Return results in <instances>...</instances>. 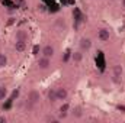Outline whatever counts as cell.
Instances as JSON below:
<instances>
[{
    "label": "cell",
    "instance_id": "cell-14",
    "mask_svg": "<svg viewBox=\"0 0 125 123\" xmlns=\"http://www.w3.org/2000/svg\"><path fill=\"white\" fill-rule=\"evenodd\" d=\"M48 98H50L51 101H55V100H57V93H55V90H50V93H48Z\"/></svg>",
    "mask_w": 125,
    "mask_h": 123
},
{
    "label": "cell",
    "instance_id": "cell-3",
    "mask_svg": "<svg viewBox=\"0 0 125 123\" xmlns=\"http://www.w3.org/2000/svg\"><path fill=\"white\" fill-rule=\"evenodd\" d=\"M121 75H122V68H121V65H115V67H114V80L118 83L119 78H121Z\"/></svg>",
    "mask_w": 125,
    "mask_h": 123
},
{
    "label": "cell",
    "instance_id": "cell-2",
    "mask_svg": "<svg viewBox=\"0 0 125 123\" xmlns=\"http://www.w3.org/2000/svg\"><path fill=\"white\" fill-rule=\"evenodd\" d=\"M97 38H99L102 42H106V41L109 39V31H108V29H100V31L97 32Z\"/></svg>",
    "mask_w": 125,
    "mask_h": 123
},
{
    "label": "cell",
    "instance_id": "cell-17",
    "mask_svg": "<svg viewBox=\"0 0 125 123\" xmlns=\"http://www.w3.org/2000/svg\"><path fill=\"white\" fill-rule=\"evenodd\" d=\"M73 114H74L76 117H80V116H82V109H80V107H76L74 112H73Z\"/></svg>",
    "mask_w": 125,
    "mask_h": 123
},
{
    "label": "cell",
    "instance_id": "cell-5",
    "mask_svg": "<svg viewBox=\"0 0 125 123\" xmlns=\"http://www.w3.org/2000/svg\"><path fill=\"white\" fill-rule=\"evenodd\" d=\"M42 54H44V57H48V58H51V57L54 55V48H52L51 45H47V46L42 49Z\"/></svg>",
    "mask_w": 125,
    "mask_h": 123
},
{
    "label": "cell",
    "instance_id": "cell-7",
    "mask_svg": "<svg viewBox=\"0 0 125 123\" xmlns=\"http://www.w3.org/2000/svg\"><path fill=\"white\" fill-rule=\"evenodd\" d=\"M25 48H26V42H25V41H18V42L15 44V49H16L18 52H23Z\"/></svg>",
    "mask_w": 125,
    "mask_h": 123
},
{
    "label": "cell",
    "instance_id": "cell-10",
    "mask_svg": "<svg viewBox=\"0 0 125 123\" xmlns=\"http://www.w3.org/2000/svg\"><path fill=\"white\" fill-rule=\"evenodd\" d=\"M97 58H99V68H100V71H103L105 70V62H103V55H102L100 51L97 52Z\"/></svg>",
    "mask_w": 125,
    "mask_h": 123
},
{
    "label": "cell",
    "instance_id": "cell-8",
    "mask_svg": "<svg viewBox=\"0 0 125 123\" xmlns=\"http://www.w3.org/2000/svg\"><path fill=\"white\" fill-rule=\"evenodd\" d=\"M80 46H82V49H89V48L92 46V42H90V39H87V38H83V39L80 41Z\"/></svg>",
    "mask_w": 125,
    "mask_h": 123
},
{
    "label": "cell",
    "instance_id": "cell-22",
    "mask_svg": "<svg viewBox=\"0 0 125 123\" xmlns=\"http://www.w3.org/2000/svg\"><path fill=\"white\" fill-rule=\"evenodd\" d=\"M18 3H19L22 7H26V1H25V0H18Z\"/></svg>",
    "mask_w": 125,
    "mask_h": 123
},
{
    "label": "cell",
    "instance_id": "cell-6",
    "mask_svg": "<svg viewBox=\"0 0 125 123\" xmlns=\"http://www.w3.org/2000/svg\"><path fill=\"white\" fill-rule=\"evenodd\" d=\"M57 100H65L67 98V90L65 88H57Z\"/></svg>",
    "mask_w": 125,
    "mask_h": 123
},
{
    "label": "cell",
    "instance_id": "cell-19",
    "mask_svg": "<svg viewBox=\"0 0 125 123\" xmlns=\"http://www.w3.org/2000/svg\"><path fill=\"white\" fill-rule=\"evenodd\" d=\"M18 96H19V90H15V91L12 93V96H10L9 98H12V100H15V98H18Z\"/></svg>",
    "mask_w": 125,
    "mask_h": 123
},
{
    "label": "cell",
    "instance_id": "cell-20",
    "mask_svg": "<svg viewBox=\"0 0 125 123\" xmlns=\"http://www.w3.org/2000/svg\"><path fill=\"white\" fill-rule=\"evenodd\" d=\"M32 52H33V55H38V52H39V46H38V45H35V46H33V49H32Z\"/></svg>",
    "mask_w": 125,
    "mask_h": 123
},
{
    "label": "cell",
    "instance_id": "cell-1",
    "mask_svg": "<svg viewBox=\"0 0 125 123\" xmlns=\"http://www.w3.org/2000/svg\"><path fill=\"white\" fill-rule=\"evenodd\" d=\"M73 15H74V28H79V25L84 20V16L82 15V12H80L77 7L73 10Z\"/></svg>",
    "mask_w": 125,
    "mask_h": 123
},
{
    "label": "cell",
    "instance_id": "cell-25",
    "mask_svg": "<svg viewBox=\"0 0 125 123\" xmlns=\"http://www.w3.org/2000/svg\"><path fill=\"white\" fill-rule=\"evenodd\" d=\"M124 6H125V0H124Z\"/></svg>",
    "mask_w": 125,
    "mask_h": 123
},
{
    "label": "cell",
    "instance_id": "cell-23",
    "mask_svg": "<svg viewBox=\"0 0 125 123\" xmlns=\"http://www.w3.org/2000/svg\"><path fill=\"white\" fill-rule=\"evenodd\" d=\"M116 109H118V110H121V112H124V113H125V106H121V104H119V106H116Z\"/></svg>",
    "mask_w": 125,
    "mask_h": 123
},
{
    "label": "cell",
    "instance_id": "cell-18",
    "mask_svg": "<svg viewBox=\"0 0 125 123\" xmlns=\"http://www.w3.org/2000/svg\"><path fill=\"white\" fill-rule=\"evenodd\" d=\"M70 54H71L70 51H65V54H64V57H62V61L64 62H67L68 60H70Z\"/></svg>",
    "mask_w": 125,
    "mask_h": 123
},
{
    "label": "cell",
    "instance_id": "cell-13",
    "mask_svg": "<svg viewBox=\"0 0 125 123\" xmlns=\"http://www.w3.org/2000/svg\"><path fill=\"white\" fill-rule=\"evenodd\" d=\"M6 94H7V90H6V87H4V86H0V101H1V100H4Z\"/></svg>",
    "mask_w": 125,
    "mask_h": 123
},
{
    "label": "cell",
    "instance_id": "cell-4",
    "mask_svg": "<svg viewBox=\"0 0 125 123\" xmlns=\"http://www.w3.org/2000/svg\"><path fill=\"white\" fill-rule=\"evenodd\" d=\"M38 67H39L41 70H47V68L50 67V58H48V57L41 58V60L38 61Z\"/></svg>",
    "mask_w": 125,
    "mask_h": 123
},
{
    "label": "cell",
    "instance_id": "cell-12",
    "mask_svg": "<svg viewBox=\"0 0 125 123\" xmlns=\"http://www.w3.org/2000/svg\"><path fill=\"white\" fill-rule=\"evenodd\" d=\"M26 32H23V31H19L18 33H16V38H18V41H26Z\"/></svg>",
    "mask_w": 125,
    "mask_h": 123
},
{
    "label": "cell",
    "instance_id": "cell-21",
    "mask_svg": "<svg viewBox=\"0 0 125 123\" xmlns=\"http://www.w3.org/2000/svg\"><path fill=\"white\" fill-rule=\"evenodd\" d=\"M47 122H57V119L55 117H52V116H47V119H45Z\"/></svg>",
    "mask_w": 125,
    "mask_h": 123
},
{
    "label": "cell",
    "instance_id": "cell-16",
    "mask_svg": "<svg viewBox=\"0 0 125 123\" xmlns=\"http://www.w3.org/2000/svg\"><path fill=\"white\" fill-rule=\"evenodd\" d=\"M6 62H7L6 55H4V54H0V68H1V67H4V65H6Z\"/></svg>",
    "mask_w": 125,
    "mask_h": 123
},
{
    "label": "cell",
    "instance_id": "cell-24",
    "mask_svg": "<svg viewBox=\"0 0 125 123\" xmlns=\"http://www.w3.org/2000/svg\"><path fill=\"white\" fill-rule=\"evenodd\" d=\"M6 122V117H0V123H4Z\"/></svg>",
    "mask_w": 125,
    "mask_h": 123
},
{
    "label": "cell",
    "instance_id": "cell-15",
    "mask_svg": "<svg viewBox=\"0 0 125 123\" xmlns=\"http://www.w3.org/2000/svg\"><path fill=\"white\" fill-rule=\"evenodd\" d=\"M82 58H83V55H82L80 52H74V54H73V60H74L76 62H80Z\"/></svg>",
    "mask_w": 125,
    "mask_h": 123
},
{
    "label": "cell",
    "instance_id": "cell-11",
    "mask_svg": "<svg viewBox=\"0 0 125 123\" xmlns=\"http://www.w3.org/2000/svg\"><path fill=\"white\" fill-rule=\"evenodd\" d=\"M38 100H39V96H38V93L32 91V93H31V96H29V101H31V104H35Z\"/></svg>",
    "mask_w": 125,
    "mask_h": 123
},
{
    "label": "cell",
    "instance_id": "cell-9",
    "mask_svg": "<svg viewBox=\"0 0 125 123\" xmlns=\"http://www.w3.org/2000/svg\"><path fill=\"white\" fill-rule=\"evenodd\" d=\"M68 107H70V106H68L67 103H64L61 107H60V116H61V117H65V116H67V110H68Z\"/></svg>",
    "mask_w": 125,
    "mask_h": 123
}]
</instances>
